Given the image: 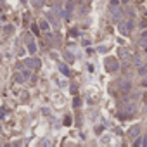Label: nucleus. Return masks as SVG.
<instances>
[{
	"mask_svg": "<svg viewBox=\"0 0 147 147\" xmlns=\"http://www.w3.org/2000/svg\"><path fill=\"white\" fill-rule=\"evenodd\" d=\"M109 9H111V14H113V21H114V23L121 21L123 11H121V7H119V2H118V0H111V4H109Z\"/></svg>",
	"mask_w": 147,
	"mask_h": 147,
	"instance_id": "nucleus-1",
	"label": "nucleus"
},
{
	"mask_svg": "<svg viewBox=\"0 0 147 147\" xmlns=\"http://www.w3.org/2000/svg\"><path fill=\"white\" fill-rule=\"evenodd\" d=\"M131 30H133V21H131V19H130V21H125V23L119 24V33L125 35V36H128V35L131 33Z\"/></svg>",
	"mask_w": 147,
	"mask_h": 147,
	"instance_id": "nucleus-2",
	"label": "nucleus"
},
{
	"mask_svg": "<svg viewBox=\"0 0 147 147\" xmlns=\"http://www.w3.org/2000/svg\"><path fill=\"white\" fill-rule=\"evenodd\" d=\"M104 64H106V69H107V71H118V69H119V62H118L114 57H107Z\"/></svg>",
	"mask_w": 147,
	"mask_h": 147,
	"instance_id": "nucleus-3",
	"label": "nucleus"
},
{
	"mask_svg": "<svg viewBox=\"0 0 147 147\" xmlns=\"http://www.w3.org/2000/svg\"><path fill=\"white\" fill-rule=\"evenodd\" d=\"M24 66L30 67V69H38L42 66V61L40 59H26L24 61Z\"/></svg>",
	"mask_w": 147,
	"mask_h": 147,
	"instance_id": "nucleus-4",
	"label": "nucleus"
},
{
	"mask_svg": "<svg viewBox=\"0 0 147 147\" xmlns=\"http://www.w3.org/2000/svg\"><path fill=\"white\" fill-rule=\"evenodd\" d=\"M138 135H140V126L138 125H135L128 130V138H137Z\"/></svg>",
	"mask_w": 147,
	"mask_h": 147,
	"instance_id": "nucleus-5",
	"label": "nucleus"
},
{
	"mask_svg": "<svg viewBox=\"0 0 147 147\" xmlns=\"http://www.w3.org/2000/svg\"><path fill=\"white\" fill-rule=\"evenodd\" d=\"M119 57H121V61H123L125 64H128V62H130V57H131V55H130V52H128L126 49H121V50H119Z\"/></svg>",
	"mask_w": 147,
	"mask_h": 147,
	"instance_id": "nucleus-6",
	"label": "nucleus"
},
{
	"mask_svg": "<svg viewBox=\"0 0 147 147\" xmlns=\"http://www.w3.org/2000/svg\"><path fill=\"white\" fill-rule=\"evenodd\" d=\"M14 82H18V83H23V82H26V78H24V75H23V73H16V75H14Z\"/></svg>",
	"mask_w": 147,
	"mask_h": 147,
	"instance_id": "nucleus-7",
	"label": "nucleus"
},
{
	"mask_svg": "<svg viewBox=\"0 0 147 147\" xmlns=\"http://www.w3.org/2000/svg\"><path fill=\"white\" fill-rule=\"evenodd\" d=\"M38 28H42V31H49V30H50V28H49V23H47L45 19H42V21H40Z\"/></svg>",
	"mask_w": 147,
	"mask_h": 147,
	"instance_id": "nucleus-8",
	"label": "nucleus"
},
{
	"mask_svg": "<svg viewBox=\"0 0 147 147\" xmlns=\"http://www.w3.org/2000/svg\"><path fill=\"white\" fill-rule=\"evenodd\" d=\"M125 111H126V114H125V116H131V114L135 113V106H133V104H128Z\"/></svg>",
	"mask_w": 147,
	"mask_h": 147,
	"instance_id": "nucleus-9",
	"label": "nucleus"
},
{
	"mask_svg": "<svg viewBox=\"0 0 147 147\" xmlns=\"http://www.w3.org/2000/svg\"><path fill=\"white\" fill-rule=\"evenodd\" d=\"M121 92H125V94L130 92V83L128 82H121Z\"/></svg>",
	"mask_w": 147,
	"mask_h": 147,
	"instance_id": "nucleus-10",
	"label": "nucleus"
},
{
	"mask_svg": "<svg viewBox=\"0 0 147 147\" xmlns=\"http://www.w3.org/2000/svg\"><path fill=\"white\" fill-rule=\"evenodd\" d=\"M28 50H30V54H35L36 52V45L33 42H28Z\"/></svg>",
	"mask_w": 147,
	"mask_h": 147,
	"instance_id": "nucleus-11",
	"label": "nucleus"
},
{
	"mask_svg": "<svg viewBox=\"0 0 147 147\" xmlns=\"http://www.w3.org/2000/svg\"><path fill=\"white\" fill-rule=\"evenodd\" d=\"M21 73L24 75V78H26V80H28V78L31 76V71H30V67H26V69H21Z\"/></svg>",
	"mask_w": 147,
	"mask_h": 147,
	"instance_id": "nucleus-12",
	"label": "nucleus"
},
{
	"mask_svg": "<svg viewBox=\"0 0 147 147\" xmlns=\"http://www.w3.org/2000/svg\"><path fill=\"white\" fill-rule=\"evenodd\" d=\"M59 69H61V73H62V75H66V76L69 75V69H67L64 64H61V66H59Z\"/></svg>",
	"mask_w": 147,
	"mask_h": 147,
	"instance_id": "nucleus-13",
	"label": "nucleus"
},
{
	"mask_svg": "<svg viewBox=\"0 0 147 147\" xmlns=\"http://www.w3.org/2000/svg\"><path fill=\"white\" fill-rule=\"evenodd\" d=\"M140 45H142V47L147 50V33H145V35H144V38L140 40Z\"/></svg>",
	"mask_w": 147,
	"mask_h": 147,
	"instance_id": "nucleus-14",
	"label": "nucleus"
},
{
	"mask_svg": "<svg viewBox=\"0 0 147 147\" xmlns=\"http://www.w3.org/2000/svg\"><path fill=\"white\" fill-rule=\"evenodd\" d=\"M66 61H67V62H73V61H75V57H73V55L67 52V54H66Z\"/></svg>",
	"mask_w": 147,
	"mask_h": 147,
	"instance_id": "nucleus-15",
	"label": "nucleus"
},
{
	"mask_svg": "<svg viewBox=\"0 0 147 147\" xmlns=\"http://www.w3.org/2000/svg\"><path fill=\"white\" fill-rule=\"evenodd\" d=\"M31 2H33V5H35V7H40V5H42L40 0H31Z\"/></svg>",
	"mask_w": 147,
	"mask_h": 147,
	"instance_id": "nucleus-16",
	"label": "nucleus"
},
{
	"mask_svg": "<svg viewBox=\"0 0 147 147\" xmlns=\"http://www.w3.org/2000/svg\"><path fill=\"white\" fill-rule=\"evenodd\" d=\"M64 123H66V125H71V116H66V118H64Z\"/></svg>",
	"mask_w": 147,
	"mask_h": 147,
	"instance_id": "nucleus-17",
	"label": "nucleus"
},
{
	"mask_svg": "<svg viewBox=\"0 0 147 147\" xmlns=\"http://www.w3.org/2000/svg\"><path fill=\"white\" fill-rule=\"evenodd\" d=\"M133 61H135V64H140V55H135Z\"/></svg>",
	"mask_w": 147,
	"mask_h": 147,
	"instance_id": "nucleus-18",
	"label": "nucleus"
},
{
	"mask_svg": "<svg viewBox=\"0 0 147 147\" xmlns=\"http://www.w3.org/2000/svg\"><path fill=\"white\" fill-rule=\"evenodd\" d=\"M73 106H75V107H78V106H80V99H75V102H73Z\"/></svg>",
	"mask_w": 147,
	"mask_h": 147,
	"instance_id": "nucleus-19",
	"label": "nucleus"
},
{
	"mask_svg": "<svg viewBox=\"0 0 147 147\" xmlns=\"http://www.w3.org/2000/svg\"><path fill=\"white\" fill-rule=\"evenodd\" d=\"M31 28H33V33H35V35H38V26H31Z\"/></svg>",
	"mask_w": 147,
	"mask_h": 147,
	"instance_id": "nucleus-20",
	"label": "nucleus"
},
{
	"mask_svg": "<svg viewBox=\"0 0 147 147\" xmlns=\"http://www.w3.org/2000/svg\"><path fill=\"white\" fill-rule=\"evenodd\" d=\"M144 85H145V87H147V78H145V80H144Z\"/></svg>",
	"mask_w": 147,
	"mask_h": 147,
	"instance_id": "nucleus-21",
	"label": "nucleus"
},
{
	"mask_svg": "<svg viewBox=\"0 0 147 147\" xmlns=\"http://www.w3.org/2000/svg\"><path fill=\"white\" fill-rule=\"evenodd\" d=\"M87 2H90V0H87Z\"/></svg>",
	"mask_w": 147,
	"mask_h": 147,
	"instance_id": "nucleus-22",
	"label": "nucleus"
}]
</instances>
